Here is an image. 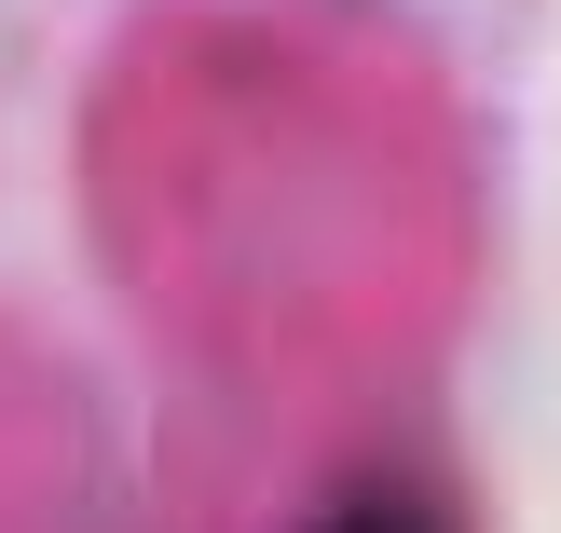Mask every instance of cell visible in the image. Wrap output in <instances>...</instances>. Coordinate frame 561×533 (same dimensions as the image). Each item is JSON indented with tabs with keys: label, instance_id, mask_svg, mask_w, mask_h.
Here are the masks:
<instances>
[{
	"label": "cell",
	"instance_id": "1",
	"mask_svg": "<svg viewBox=\"0 0 561 533\" xmlns=\"http://www.w3.org/2000/svg\"><path fill=\"white\" fill-rule=\"evenodd\" d=\"M316 533H438V520H425V493H343Z\"/></svg>",
	"mask_w": 561,
	"mask_h": 533
}]
</instances>
